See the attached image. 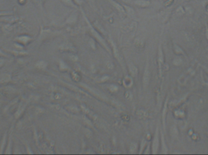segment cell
<instances>
[{
	"label": "cell",
	"instance_id": "6da1fadb",
	"mask_svg": "<svg viewBox=\"0 0 208 155\" xmlns=\"http://www.w3.org/2000/svg\"><path fill=\"white\" fill-rule=\"evenodd\" d=\"M90 30H91V33H92V35L104 46H105L106 48H107V46H106V44H105V42H104V40L101 38V36L99 35V34H98V33L96 31V30H94L92 27H91V29H90Z\"/></svg>",
	"mask_w": 208,
	"mask_h": 155
},
{
	"label": "cell",
	"instance_id": "7a4b0ae2",
	"mask_svg": "<svg viewBox=\"0 0 208 155\" xmlns=\"http://www.w3.org/2000/svg\"><path fill=\"white\" fill-rule=\"evenodd\" d=\"M134 4L141 7H146L150 5V2L148 0H136L134 1Z\"/></svg>",
	"mask_w": 208,
	"mask_h": 155
},
{
	"label": "cell",
	"instance_id": "3957f363",
	"mask_svg": "<svg viewBox=\"0 0 208 155\" xmlns=\"http://www.w3.org/2000/svg\"><path fill=\"white\" fill-rule=\"evenodd\" d=\"M149 79H150L149 72H148V70L147 69V68H146L145 71H144V76H143V83H144V86H145L148 84V81H149Z\"/></svg>",
	"mask_w": 208,
	"mask_h": 155
},
{
	"label": "cell",
	"instance_id": "277c9868",
	"mask_svg": "<svg viewBox=\"0 0 208 155\" xmlns=\"http://www.w3.org/2000/svg\"><path fill=\"white\" fill-rule=\"evenodd\" d=\"M77 19V15L75 13L72 14L67 19V22L69 24H73L76 21Z\"/></svg>",
	"mask_w": 208,
	"mask_h": 155
},
{
	"label": "cell",
	"instance_id": "5b68a950",
	"mask_svg": "<svg viewBox=\"0 0 208 155\" xmlns=\"http://www.w3.org/2000/svg\"><path fill=\"white\" fill-rule=\"evenodd\" d=\"M129 70H130V73L132 74V75L133 76H136L137 74H138V69L136 66H135L133 64H130L129 66Z\"/></svg>",
	"mask_w": 208,
	"mask_h": 155
},
{
	"label": "cell",
	"instance_id": "8992f818",
	"mask_svg": "<svg viewBox=\"0 0 208 155\" xmlns=\"http://www.w3.org/2000/svg\"><path fill=\"white\" fill-rule=\"evenodd\" d=\"M112 3L113 4V5L117 9V10H118V11H119L121 13H124L125 12V9L121 5H120L119 4L115 2V1H111Z\"/></svg>",
	"mask_w": 208,
	"mask_h": 155
},
{
	"label": "cell",
	"instance_id": "52a82bcc",
	"mask_svg": "<svg viewBox=\"0 0 208 155\" xmlns=\"http://www.w3.org/2000/svg\"><path fill=\"white\" fill-rule=\"evenodd\" d=\"M158 138L157 135L155 136V138H154V141H153V151H155L154 153H156L155 151H156L157 149H158Z\"/></svg>",
	"mask_w": 208,
	"mask_h": 155
},
{
	"label": "cell",
	"instance_id": "ba28073f",
	"mask_svg": "<svg viewBox=\"0 0 208 155\" xmlns=\"http://www.w3.org/2000/svg\"><path fill=\"white\" fill-rule=\"evenodd\" d=\"M124 83L126 87H130L132 84V79L129 77H127L124 81Z\"/></svg>",
	"mask_w": 208,
	"mask_h": 155
},
{
	"label": "cell",
	"instance_id": "9c48e42d",
	"mask_svg": "<svg viewBox=\"0 0 208 155\" xmlns=\"http://www.w3.org/2000/svg\"><path fill=\"white\" fill-rule=\"evenodd\" d=\"M65 4L68 5H69V6H71V7H76L75 4L74 3L73 1L72 0H62Z\"/></svg>",
	"mask_w": 208,
	"mask_h": 155
},
{
	"label": "cell",
	"instance_id": "30bf717a",
	"mask_svg": "<svg viewBox=\"0 0 208 155\" xmlns=\"http://www.w3.org/2000/svg\"><path fill=\"white\" fill-rule=\"evenodd\" d=\"M137 149V144L136 143H132L130 146V150L132 153H133Z\"/></svg>",
	"mask_w": 208,
	"mask_h": 155
},
{
	"label": "cell",
	"instance_id": "8fae6325",
	"mask_svg": "<svg viewBox=\"0 0 208 155\" xmlns=\"http://www.w3.org/2000/svg\"><path fill=\"white\" fill-rule=\"evenodd\" d=\"M62 49H64V50H72L73 49V48L72 47V46H71V45H69V44H64L62 46Z\"/></svg>",
	"mask_w": 208,
	"mask_h": 155
},
{
	"label": "cell",
	"instance_id": "7c38bea8",
	"mask_svg": "<svg viewBox=\"0 0 208 155\" xmlns=\"http://www.w3.org/2000/svg\"><path fill=\"white\" fill-rule=\"evenodd\" d=\"M137 115H138L139 117H145L146 115H147L145 112L142 111V110L139 111L138 112V113H137Z\"/></svg>",
	"mask_w": 208,
	"mask_h": 155
},
{
	"label": "cell",
	"instance_id": "4fadbf2b",
	"mask_svg": "<svg viewBox=\"0 0 208 155\" xmlns=\"http://www.w3.org/2000/svg\"><path fill=\"white\" fill-rule=\"evenodd\" d=\"M126 9L128 11V13L130 14V15H134V10L132 8H131L130 7H127V6H126Z\"/></svg>",
	"mask_w": 208,
	"mask_h": 155
},
{
	"label": "cell",
	"instance_id": "5bb4252c",
	"mask_svg": "<svg viewBox=\"0 0 208 155\" xmlns=\"http://www.w3.org/2000/svg\"><path fill=\"white\" fill-rule=\"evenodd\" d=\"M85 135L88 137V138H89L92 136V132L90 130H88V129H86L85 131Z\"/></svg>",
	"mask_w": 208,
	"mask_h": 155
},
{
	"label": "cell",
	"instance_id": "9a60e30c",
	"mask_svg": "<svg viewBox=\"0 0 208 155\" xmlns=\"http://www.w3.org/2000/svg\"><path fill=\"white\" fill-rule=\"evenodd\" d=\"M177 13H183L184 12V9L182 6H180L178 7V8L177 9Z\"/></svg>",
	"mask_w": 208,
	"mask_h": 155
},
{
	"label": "cell",
	"instance_id": "2e32d148",
	"mask_svg": "<svg viewBox=\"0 0 208 155\" xmlns=\"http://www.w3.org/2000/svg\"><path fill=\"white\" fill-rule=\"evenodd\" d=\"M72 78H73V79H74V80H75V81H78L79 79H80V77L78 76V74H77L76 73H73L72 74Z\"/></svg>",
	"mask_w": 208,
	"mask_h": 155
},
{
	"label": "cell",
	"instance_id": "e0dca14e",
	"mask_svg": "<svg viewBox=\"0 0 208 155\" xmlns=\"http://www.w3.org/2000/svg\"><path fill=\"white\" fill-rule=\"evenodd\" d=\"M60 69H61V70L66 71L67 69V67L64 63H60Z\"/></svg>",
	"mask_w": 208,
	"mask_h": 155
},
{
	"label": "cell",
	"instance_id": "ac0fdd59",
	"mask_svg": "<svg viewBox=\"0 0 208 155\" xmlns=\"http://www.w3.org/2000/svg\"><path fill=\"white\" fill-rule=\"evenodd\" d=\"M110 90H111V91H117L118 88V87H117L116 86L113 85H111V86H110Z\"/></svg>",
	"mask_w": 208,
	"mask_h": 155
},
{
	"label": "cell",
	"instance_id": "d6986e66",
	"mask_svg": "<svg viewBox=\"0 0 208 155\" xmlns=\"http://www.w3.org/2000/svg\"><path fill=\"white\" fill-rule=\"evenodd\" d=\"M107 67L108 68V69H113V64L111 63H110V62H108L107 63Z\"/></svg>",
	"mask_w": 208,
	"mask_h": 155
},
{
	"label": "cell",
	"instance_id": "ffe728a7",
	"mask_svg": "<svg viewBox=\"0 0 208 155\" xmlns=\"http://www.w3.org/2000/svg\"><path fill=\"white\" fill-rule=\"evenodd\" d=\"M69 110L72 112H78V109L75 107H71L69 108Z\"/></svg>",
	"mask_w": 208,
	"mask_h": 155
},
{
	"label": "cell",
	"instance_id": "44dd1931",
	"mask_svg": "<svg viewBox=\"0 0 208 155\" xmlns=\"http://www.w3.org/2000/svg\"><path fill=\"white\" fill-rule=\"evenodd\" d=\"M74 1L78 5H81L84 2L83 0H74Z\"/></svg>",
	"mask_w": 208,
	"mask_h": 155
},
{
	"label": "cell",
	"instance_id": "7402d4cb",
	"mask_svg": "<svg viewBox=\"0 0 208 155\" xmlns=\"http://www.w3.org/2000/svg\"><path fill=\"white\" fill-rule=\"evenodd\" d=\"M70 58H71V59L72 60H73V61H77V60H78L77 57L76 56H74V55H71V56L70 57Z\"/></svg>",
	"mask_w": 208,
	"mask_h": 155
},
{
	"label": "cell",
	"instance_id": "603a6c76",
	"mask_svg": "<svg viewBox=\"0 0 208 155\" xmlns=\"http://www.w3.org/2000/svg\"><path fill=\"white\" fill-rule=\"evenodd\" d=\"M184 1H189V0H184Z\"/></svg>",
	"mask_w": 208,
	"mask_h": 155
}]
</instances>
